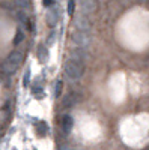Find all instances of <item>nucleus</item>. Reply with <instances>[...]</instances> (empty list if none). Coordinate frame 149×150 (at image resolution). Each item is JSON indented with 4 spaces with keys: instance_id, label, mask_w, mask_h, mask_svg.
<instances>
[{
    "instance_id": "17",
    "label": "nucleus",
    "mask_w": 149,
    "mask_h": 150,
    "mask_svg": "<svg viewBox=\"0 0 149 150\" xmlns=\"http://www.w3.org/2000/svg\"><path fill=\"white\" fill-rule=\"evenodd\" d=\"M76 102V95L74 93H69L65 99H63V102H62V105L63 107H72V104Z\"/></svg>"
},
{
    "instance_id": "3",
    "label": "nucleus",
    "mask_w": 149,
    "mask_h": 150,
    "mask_svg": "<svg viewBox=\"0 0 149 150\" xmlns=\"http://www.w3.org/2000/svg\"><path fill=\"white\" fill-rule=\"evenodd\" d=\"M71 41L76 47H80V48H86L91 45L92 42V35L91 32H81V30H74L72 35H71Z\"/></svg>"
},
{
    "instance_id": "6",
    "label": "nucleus",
    "mask_w": 149,
    "mask_h": 150,
    "mask_svg": "<svg viewBox=\"0 0 149 150\" xmlns=\"http://www.w3.org/2000/svg\"><path fill=\"white\" fill-rule=\"evenodd\" d=\"M78 8H80V12L84 15H91L93 14V12L96 11L98 8V3H96V0H76Z\"/></svg>"
},
{
    "instance_id": "1",
    "label": "nucleus",
    "mask_w": 149,
    "mask_h": 150,
    "mask_svg": "<svg viewBox=\"0 0 149 150\" xmlns=\"http://www.w3.org/2000/svg\"><path fill=\"white\" fill-rule=\"evenodd\" d=\"M63 74L65 77L69 80V81H78L83 75H84V62H80V60H76V59H71L68 57L65 62H63Z\"/></svg>"
},
{
    "instance_id": "12",
    "label": "nucleus",
    "mask_w": 149,
    "mask_h": 150,
    "mask_svg": "<svg viewBox=\"0 0 149 150\" xmlns=\"http://www.w3.org/2000/svg\"><path fill=\"white\" fill-rule=\"evenodd\" d=\"M14 3L20 11H29L32 8V0H14Z\"/></svg>"
},
{
    "instance_id": "20",
    "label": "nucleus",
    "mask_w": 149,
    "mask_h": 150,
    "mask_svg": "<svg viewBox=\"0 0 149 150\" xmlns=\"http://www.w3.org/2000/svg\"><path fill=\"white\" fill-rule=\"evenodd\" d=\"M137 3H145V2H148V0H135Z\"/></svg>"
},
{
    "instance_id": "9",
    "label": "nucleus",
    "mask_w": 149,
    "mask_h": 150,
    "mask_svg": "<svg viewBox=\"0 0 149 150\" xmlns=\"http://www.w3.org/2000/svg\"><path fill=\"white\" fill-rule=\"evenodd\" d=\"M36 57H38L39 63H42V65H45L48 62V59H50V50H48V47L45 44L38 45V48H36Z\"/></svg>"
},
{
    "instance_id": "7",
    "label": "nucleus",
    "mask_w": 149,
    "mask_h": 150,
    "mask_svg": "<svg viewBox=\"0 0 149 150\" xmlns=\"http://www.w3.org/2000/svg\"><path fill=\"white\" fill-rule=\"evenodd\" d=\"M59 125H60V131L63 132L65 135L71 134V131L74 128V119H72V116L68 114V112H65V114L60 117V123Z\"/></svg>"
},
{
    "instance_id": "8",
    "label": "nucleus",
    "mask_w": 149,
    "mask_h": 150,
    "mask_svg": "<svg viewBox=\"0 0 149 150\" xmlns=\"http://www.w3.org/2000/svg\"><path fill=\"white\" fill-rule=\"evenodd\" d=\"M69 57L76 59V60H80V62H84L86 59H88V50L74 45V47L69 48Z\"/></svg>"
},
{
    "instance_id": "15",
    "label": "nucleus",
    "mask_w": 149,
    "mask_h": 150,
    "mask_svg": "<svg viewBox=\"0 0 149 150\" xmlns=\"http://www.w3.org/2000/svg\"><path fill=\"white\" fill-rule=\"evenodd\" d=\"M23 41H24V32H23V29H17L15 36H14V39H12V44L17 47V45H20Z\"/></svg>"
},
{
    "instance_id": "11",
    "label": "nucleus",
    "mask_w": 149,
    "mask_h": 150,
    "mask_svg": "<svg viewBox=\"0 0 149 150\" xmlns=\"http://www.w3.org/2000/svg\"><path fill=\"white\" fill-rule=\"evenodd\" d=\"M47 132H48V125L44 120H39L36 123V134L39 137H44V135H47Z\"/></svg>"
},
{
    "instance_id": "16",
    "label": "nucleus",
    "mask_w": 149,
    "mask_h": 150,
    "mask_svg": "<svg viewBox=\"0 0 149 150\" xmlns=\"http://www.w3.org/2000/svg\"><path fill=\"white\" fill-rule=\"evenodd\" d=\"M56 39H57V32L56 30H51V32H50V35H48V38H47V41H45V45L47 47H53L54 42H56Z\"/></svg>"
},
{
    "instance_id": "14",
    "label": "nucleus",
    "mask_w": 149,
    "mask_h": 150,
    "mask_svg": "<svg viewBox=\"0 0 149 150\" xmlns=\"http://www.w3.org/2000/svg\"><path fill=\"white\" fill-rule=\"evenodd\" d=\"M76 8H77L76 0H68L66 2V14L69 17H74V14H76Z\"/></svg>"
},
{
    "instance_id": "10",
    "label": "nucleus",
    "mask_w": 149,
    "mask_h": 150,
    "mask_svg": "<svg viewBox=\"0 0 149 150\" xmlns=\"http://www.w3.org/2000/svg\"><path fill=\"white\" fill-rule=\"evenodd\" d=\"M30 92L32 95L36 98V99H42L45 96V92H44V86H41L38 83V80H35V83L30 86Z\"/></svg>"
},
{
    "instance_id": "18",
    "label": "nucleus",
    "mask_w": 149,
    "mask_h": 150,
    "mask_svg": "<svg viewBox=\"0 0 149 150\" xmlns=\"http://www.w3.org/2000/svg\"><path fill=\"white\" fill-rule=\"evenodd\" d=\"M23 86L24 87H29L30 86V69H27L24 72V77H23Z\"/></svg>"
},
{
    "instance_id": "4",
    "label": "nucleus",
    "mask_w": 149,
    "mask_h": 150,
    "mask_svg": "<svg viewBox=\"0 0 149 150\" xmlns=\"http://www.w3.org/2000/svg\"><path fill=\"white\" fill-rule=\"evenodd\" d=\"M72 21H74V27H76V30H81V32H91L92 23H91L89 15H84V14H81V12H78V14H74Z\"/></svg>"
},
{
    "instance_id": "2",
    "label": "nucleus",
    "mask_w": 149,
    "mask_h": 150,
    "mask_svg": "<svg viewBox=\"0 0 149 150\" xmlns=\"http://www.w3.org/2000/svg\"><path fill=\"white\" fill-rule=\"evenodd\" d=\"M21 62H23V53L20 51V50H14V51H11L8 54V57L3 60V63H2V72L6 74V75H12V74H15L21 65Z\"/></svg>"
},
{
    "instance_id": "5",
    "label": "nucleus",
    "mask_w": 149,
    "mask_h": 150,
    "mask_svg": "<svg viewBox=\"0 0 149 150\" xmlns=\"http://www.w3.org/2000/svg\"><path fill=\"white\" fill-rule=\"evenodd\" d=\"M45 20H47L48 27H51V29H54L57 24H59V20H60V11H59V6H57V5H53V6L47 8Z\"/></svg>"
},
{
    "instance_id": "13",
    "label": "nucleus",
    "mask_w": 149,
    "mask_h": 150,
    "mask_svg": "<svg viewBox=\"0 0 149 150\" xmlns=\"http://www.w3.org/2000/svg\"><path fill=\"white\" fill-rule=\"evenodd\" d=\"M62 92H63V81H62V80H56L54 89H53V96L54 98H60Z\"/></svg>"
},
{
    "instance_id": "19",
    "label": "nucleus",
    "mask_w": 149,
    "mask_h": 150,
    "mask_svg": "<svg viewBox=\"0 0 149 150\" xmlns=\"http://www.w3.org/2000/svg\"><path fill=\"white\" fill-rule=\"evenodd\" d=\"M42 5H44L45 8H50V6L56 5V0H42Z\"/></svg>"
}]
</instances>
